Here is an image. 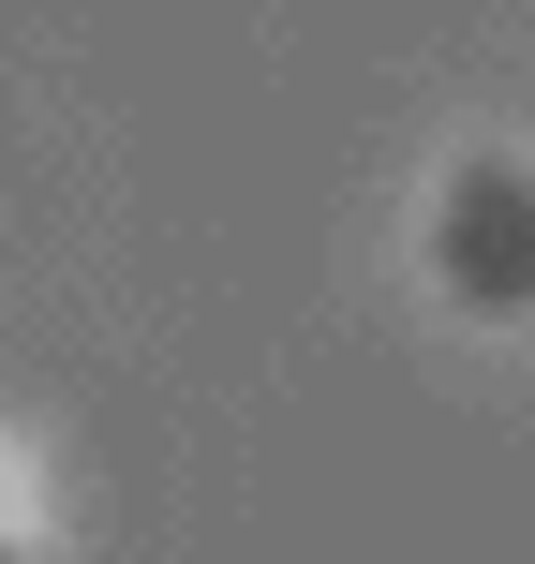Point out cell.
Masks as SVG:
<instances>
[{
	"instance_id": "1",
	"label": "cell",
	"mask_w": 535,
	"mask_h": 564,
	"mask_svg": "<svg viewBox=\"0 0 535 564\" xmlns=\"http://www.w3.org/2000/svg\"><path fill=\"white\" fill-rule=\"evenodd\" d=\"M431 297L477 327H535V149H447L417 208Z\"/></svg>"
}]
</instances>
